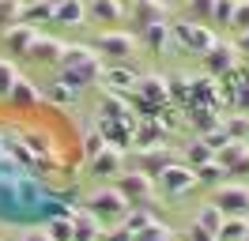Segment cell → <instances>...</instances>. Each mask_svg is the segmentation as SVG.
Masks as SVG:
<instances>
[{
    "instance_id": "6da1fadb",
    "label": "cell",
    "mask_w": 249,
    "mask_h": 241,
    "mask_svg": "<svg viewBox=\"0 0 249 241\" xmlns=\"http://www.w3.org/2000/svg\"><path fill=\"white\" fill-rule=\"evenodd\" d=\"M102 57L94 53L91 45H64L61 53V75L68 79V83H76L79 90L91 87L94 79H102Z\"/></svg>"
},
{
    "instance_id": "7a4b0ae2",
    "label": "cell",
    "mask_w": 249,
    "mask_h": 241,
    "mask_svg": "<svg viewBox=\"0 0 249 241\" xmlns=\"http://www.w3.org/2000/svg\"><path fill=\"white\" fill-rule=\"evenodd\" d=\"M170 38L181 53H196V57H204V53L219 42L215 30H208V23H196V19H178V23H170Z\"/></svg>"
},
{
    "instance_id": "3957f363",
    "label": "cell",
    "mask_w": 249,
    "mask_h": 241,
    "mask_svg": "<svg viewBox=\"0 0 249 241\" xmlns=\"http://www.w3.org/2000/svg\"><path fill=\"white\" fill-rule=\"evenodd\" d=\"M155 189L166 196V200H181V196H189L193 189H196V170H193L189 162H170L155 177Z\"/></svg>"
},
{
    "instance_id": "277c9868",
    "label": "cell",
    "mask_w": 249,
    "mask_h": 241,
    "mask_svg": "<svg viewBox=\"0 0 249 241\" xmlns=\"http://www.w3.org/2000/svg\"><path fill=\"white\" fill-rule=\"evenodd\" d=\"M132 49H136V34L132 30H102L94 38V53L102 60H109V64H124L132 57Z\"/></svg>"
},
{
    "instance_id": "5b68a950",
    "label": "cell",
    "mask_w": 249,
    "mask_h": 241,
    "mask_svg": "<svg viewBox=\"0 0 249 241\" xmlns=\"http://www.w3.org/2000/svg\"><path fill=\"white\" fill-rule=\"evenodd\" d=\"M87 211H91L98 223H121L124 211H128V200L121 196V189H98L87 200Z\"/></svg>"
},
{
    "instance_id": "8992f818",
    "label": "cell",
    "mask_w": 249,
    "mask_h": 241,
    "mask_svg": "<svg viewBox=\"0 0 249 241\" xmlns=\"http://www.w3.org/2000/svg\"><path fill=\"white\" fill-rule=\"evenodd\" d=\"M212 204H215L227 219H249V185H219L215 196H212Z\"/></svg>"
},
{
    "instance_id": "52a82bcc",
    "label": "cell",
    "mask_w": 249,
    "mask_h": 241,
    "mask_svg": "<svg viewBox=\"0 0 249 241\" xmlns=\"http://www.w3.org/2000/svg\"><path fill=\"white\" fill-rule=\"evenodd\" d=\"M117 189L128 200V207H147L151 196H155V181L147 177V173H140V170H128V173H121Z\"/></svg>"
},
{
    "instance_id": "ba28073f",
    "label": "cell",
    "mask_w": 249,
    "mask_h": 241,
    "mask_svg": "<svg viewBox=\"0 0 249 241\" xmlns=\"http://www.w3.org/2000/svg\"><path fill=\"white\" fill-rule=\"evenodd\" d=\"M215 162L227 170V177H249V143L231 139L223 151H215Z\"/></svg>"
},
{
    "instance_id": "9c48e42d",
    "label": "cell",
    "mask_w": 249,
    "mask_h": 241,
    "mask_svg": "<svg viewBox=\"0 0 249 241\" xmlns=\"http://www.w3.org/2000/svg\"><path fill=\"white\" fill-rule=\"evenodd\" d=\"M204 64H208V75L223 79L227 72H234V68H238V45H231V42H215L208 53H204Z\"/></svg>"
},
{
    "instance_id": "30bf717a",
    "label": "cell",
    "mask_w": 249,
    "mask_h": 241,
    "mask_svg": "<svg viewBox=\"0 0 249 241\" xmlns=\"http://www.w3.org/2000/svg\"><path fill=\"white\" fill-rule=\"evenodd\" d=\"M223 102V90H219V79L215 75H196L189 79V105H215Z\"/></svg>"
},
{
    "instance_id": "8fae6325",
    "label": "cell",
    "mask_w": 249,
    "mask_h": 241,
    "mask_svg": "<svg viewBox=\"0 0 249 241\" xmlns=\"http://www.w3.org/2000/svg\"><path fill=\"white\" fill-rule=\"evenodd\" d=\"M102 83H106V90L128 98V94L136 90V83H140V75L132 72L128 64H106V68H102Z\"/></svg>"
},
{
    "instance_id": "7c38bea8",
    "label": "cell",
    "mask_w": 249,
    "mask_h": 241,
    "mask_svg": "<svg viewBox=\"0 0 249 241\" xmlns=\"http://www.w3.org/2000/svg\"><path fill=\"white\" fill-rule=\"evenodd\" d=\"M132 162L140 166V173H147V177L155 181L159 173H162L170 162H178V158H174L166 147H147V151H136V155H132Z\"/></svg>"
},
{
    "instance_id": "4fadbf2b",
    "label": "cell",
    "mask_w": 249,
    "mask_h": 241,
    "mask_svg": "<svg viewBox=\"0 0 249 241\" xmlns=\"http://www.w3.org/2000/svg\"><path fill=\"white\" fill-rule=\"evenodd\" d=\"M151 23H166V4L162 0H132V27L143 30Z\"/></svg>"
},
{
    "instance_id": "5bb4252c",
    "label": "cell",
    "mask_w": 249,
    "mask_h": 241,
    "mask_svg": "<svg viewBox=\"0 0 249 241\" xmlns=\"http://www.w3.org/2000/svg\"><path fill=\"white\" fill-rule=\"evenodd\" d=\"M34 34H38V30L27 27V23H16L12 30H4V49H8V57H27Z\"/></svg>"
},
{
    "instance_id": "9a60e30c",
    "label": "cell",
    "mask_w": 249,
    "mask_h": 241,
    "mask_svg": "<svg viewBox=\"0 0 249 241\" xmlns=\"http://www.w3.org/2000/svg\"><path fill=\"white\" fill-rule=\"evenodd\" d=\"M61 53H64V45L57 42V38H49V34H34L31 53H27V57L38 60V64H61Z\"/></svg>"
},
{
    "instance_id": "2e32d148",
    "label": "cell",
    "mask_w": 249,
    "mask_h": 241,
    "mask_svg": "<svg viewBox=\"0 0 249 241\" xmlns=\"http://www.w3.org/2000/svg\"><path fill=\"white\" fill-rule=\"evenodd\" d=\"M87 19V0H53V23L79 27Z\"/></svg>"
},
{
    "instance_id": "e0dca14e",
    "label": "cell",
    "mask_w": 249,
    "mask_h": 241,
    "mask_svg": "<svg viewBox=\"0 0 249 241\" xmlns=\"http://www.w3.org/2000/svg\"><path fill=\"white\" fill-rule=\"evenodd\" d=\"M91 170H94V177H117V173L124 170L121 151L106 147V151H98V155H91Z\"/></svg>"
},
{
    "instance_id": "ac0fdd59",
    "label": "cell",
    "mask_w": 249,
    "mask_h": 241,
    "mask_svg": "<svg viewBox=\"0 0 249 241\" xmlns=\"http://www.w3.org/2000/svg\"><path fill=\"white\" fill-rule=\"evenodd\" d=\"M140 34V42L151 49V53H166L174 45V38H170V23H151V27H143V30H136Z\"/></svg>"
},
{
    "instance_id": "d6986e66",
    "label": "cell",
    "mask_w": 249,
    "mask_h": 241,
    "mask_svg": "<svg viewBox=\"0 0 249 241\" xmlns=\"http://www.w3.org/2000/svg\"><path fill=\"white\" fill-rule=\"evenodd\" d=\"M72 226H76V241H94V238H102V223L94 219L91 211L72 207Z\"/></svg>"
},
{
    "instance_id": "ffe728a7",
    "label": "cell",
    "mask_w": 249,
    "mask_h": 241,
    "mask_svg": "<svg viewBox=\"0 0 249 241\" xmlns=\"http://www.w3.org/2000/svg\"><path fill=\"white\" fill-rule=\"evenodd\" d=\"M46 98H49L53 105H76L79 87H76V83H68L64 75H57V79H53V83L46 87Z\"/></svg>"
},
{
    "instance_id": "44dd1931",
    "label": "cell",
    "mask_w": 249,
    "mask_h": 241,
    "mask_svg": "<svg viewBox=\"0 0 249 241\" xmlns=\"http://www.w3.org/2000/svg\"><path fill=\"white\" fill-rule=\"evenodd\" d=\"M8 102L23 105V109H34V105L42 102V90L34 87V83H27V79L19 75V79H16V87H12V94H8Z\"/></svg>"
},
{
    "instance_id": "7402d4cb",
    "label": "cell",
    "mask_w": 249,
    "mask_h": 241,
    "mask_svg": "<svg viewBox=\"0 0 249 241\" xmlns=\"http://www.w3.org/2000/svg\"><path fill=\"white\" fill-rule=\"evenodd\" d=\"M46 234H49V241H76L72 215H53V219H46Z\"/></svg>"
},
{
    "instance_id": "603a6c76",
    "label": "cell",
    "mask_w": 249,
    "mask_h": 241,
    "mask_svg": "<svg viewBox=\"0 0 249 241\" xmlns=\"http://www.w3.org/2000/svg\"><path fill=\"white\" fill-rule=\"evenodd\" d=\"M23 23H27V27H34V23H53V0H34V4L23 0Z\"/></svg>"
},
{
    "instance_id": "cb8c5ba5",
    "label": "cell",
    "mask_w": 249,
    "mask_h": 241,
    "mask_svg": "<svg viewBox=\"0 0 249 241\" xmlns=\"http://www.w3.org/2000/svg\"><path fill=\"white\" fill-rule=\"evenodd\" d=\"M193 223H196V226H204L208 234H215V238H219V230H223V223H227V215H223V211H219L215 204H204V207L196 211V219H193Z\"/></svg>"
},
{
    "instance_id": "d4e9b609",
    "label": "cell",
    "mask_w": 249,
    "mask_h": 241,
    "mask_svg": "<svg viewBox=\"0 0 249 241\" xmlns=\"http://www.w3.org/2000/svg\"><path fill=\"white\" fill-rule=\"evenodd\" d=\"M121 12H124V8L117 4V0H87V15L102 19V23H117Z\"/></svg>"
},
{
    "instance_id": "484cf974",
    "label": "cell",
    "mask_w": 249,
    "mask_h": 241,
    "mask_svg": "<svg viewBox=\"0 0 249 241\" xmlns=\"http://www.w3.org/2000/svg\"><path fill=\"white\" fill-rule=\"evenodd\" d=\"M227 181V170L212 158V162H204V166H196V185H208V189H219Z\"/></svg>"
},
{
    "instance_id": "4316f807",
    "label": "cell",
    "mask_w": 249,
    "mask_h": 241,
    "mask_svg": "<svg viewBox=\"0 0 249 241\" xmlns=\"http://www.w3.org/2000/svg\"><path fill=\"white\" fill-rule=\"evenodd\" d=\"M151 223H155V215H151L147 207H128L124 219H121V226L128 230V234H140L143 226H151Z\"/></svg>"
},
{
    "instance_id": "83f0119b",
    "label": "cell",
    "mask_w": 249,
    "mask_h": 241,
    "mask_svg": "<svg viewBox=\"0 0 249 241\" xmlns=\"http://www.w3.org/2000/svg\"><path fill=\"white\" fill-rule=\"evenodd\" d=\"M23 23V0H0V34Z\"/></svg>"
},
{
    "instance_id": "f1b7e54d",
    "label": "cell",
    "mask_w": 249,
    "mask_h": 241,
    "mask_svg": "<svg viewBox=\"0 0 249 241\" xmlns=\"http://www.w3.org/2000/svg\"><path fill=\"white\" fill-rule=\"evenodd\" d=\"M249 238V219H227L219 230V241H246Z\"/></svg>"
},
{
    "instance_id": "f546056e",
    "label": "cell",
    "mask_w": 249,
    "mask_h": 241,
    "mask_svg": "<svg viewBox=\"0 0 249 241\" xmlns=\"http://www.w3.org/2000/svg\"><path fill=\"white\" fill-rule=\"evenodd\" d=\"M212 158H215V151L208 147L204 139H193V143H189V151H185V162L193 166V170H196V166H204V162H212Z\"/></svg>"
},
{
    "instance_id": "4dcf8cb0",
    "label": "cell",
    "mask_w": 249,
    "mask_h": 241,
    "mask_svg": "<svg viewBox=\"0 0 249 241\" xmlns=\"http://www.w3.org/2000/svg\"><path fill=\"white\" fill-rule=\"evenodd\" d=\"M16 79H19V72H16V60L0 57V98H8V94H12Z\"/></svg>"
},
{
    "instance_id": "1f68e13d",
    "label": "cell",
    "mask_w": 249,
    "mask_h": 241,
    "mask_svg": "<svg viewBox=\"0 0 249 241\" xmlns=\"http://www.w3.org/2000/svg\"><path fill=\"white\" fill-rule=\"evenodd\" d=\"M189 8V19H196V23H212V15H215V0H185Z\"/></svg>"
},
{
    "instance_id": "d6a6232c",
    "label": "cell",
    "mask_w": 249,
    "mask_h": 241,
    "mask_svg": "<svg viewBox=\"0 0 249 241\" xmlns=\"http://www.w3.org/2000/svg\"><path fill=\"white\" fill-rule=\"evenodd\" d=\"M223 128L231 132V139H249V113H234L223 120Z\"/></svg>"
},
{
    "instance_id": "836d02e7",
    "label": "cell",
    "mask_w": 249,
    "mask_h": 241,
    "mask_svg": "<svg viewBox=\"0 0 249 241\" xmlns=\"http://www.w3.org/2000/svg\"><path fill=\"white\" fill-rule=\"evenodd\" d=\"M234 8H238V0H215V15H212V23H215V27H223V30H231Z\"/></svg>"
},
{
    "instance_id": "e575fe53",
    "label": "cell",
    "mask_w": 249,
    "mask_h": 241,
    "mask_svg": "<svg viewBox=\"0 0 249 241\" xmlns=\"http://www.w3.org/2000/svg\"><path fill=\"white\" fill-rule=\"evenodd\" d=\"M170 238H174V234L162 223H151V226H143L140 234H132V241H170Z\"/></svg>"
},
{
    "instance_id": "d590c367",
    "label": "cell",
    "mask_w": 249,
    "mask_h": 241,
    "mask_svg": "<svg viewBox=\"0 0 249 241\" xmlns=\"http://www.w3.org/2000/svg\"><path fill=\"white\" fill-rule=\"evenodd\" d=\"M170 105H185L189 109V79H181V75L170 79Z\"/></svg>"
},
{
    "instance_id": "8d00e7d4",
    "label": "cell",
    "mask_w": 249,
    "mask_h": 241,
    "mask_svg": "<svg viewBox=\"0 0 249 241\" xmlns=\"http://www.w3.org/2000/svg\"><path fill=\"white\" fill-rule=\"evenodd\" d=\"M231 30H249V0H238V8H234V19H231Z\"/></svg>"
},
{
    "instance_id": "74e56055",
    "label": "cell",
    "mask_w": 249,
    "mask_h": 241,
    "mask_svg": "<svg viewBox=\"0 0 249 241\" xmlns=\"http://www.w3.org/2000/svg\"><path fill=\"white\" fill-rule=\"evenodd\" d=\"M185 238H189V241H219L215 234H208V230H204V226H196V223H189Z\"/></svg>"
},
{
    "instance_id": "f35d334b",
    "label": "cell",
    "mask_w": 249,
    "mask_h": 241,
    "mask_svg": "<svg viewBox=\"0 0 249 241\" xmlns=\"http://www.w3.org/2000/svg\"><path fill=\"white\" fill-rule=\"evenodd\" d=\"M19 241H49V234H46V226H42V230H27Z\"/></svg>"
},
{
    "instance_id": "ab89813d",
    "label": "cell",
    "mask_w": 249,
    "mask_h": 241,
    "mask_svg": "<svg viewBox=\"0 0 249 241\" xmlns=\"http://www.w3.org/2000/svg\"><path fill=\"white\" fill-rule=\"evenodd\" d=\"M238 53H246V57H249V30L238 34Z\"/></svg>"
},
{
    "instance_id": "60d3db41",
    "label": "cell",
    "mask_w": 249,
    "mask_h": 241,
    "mask_svg": "<svg viewBox=\"0 0 249 241\" xmlns=\"http://www.w3.org/2000/svg\"><path fill=\"white\" fill-rule=\"evenodd\" d=\"M117 4H121V8H132V0H117Z\"/></svg>"
},
{
    "instance_id": "b9f144b4",
    "label": "cell",
    "mask_w": 249,
    "mask_h": 241,
    "mask_svg": "<svg viewBox=\"0 0 249 241\" xmlns=\"http://www.w3.org/2000/svg\"><path fill=\"white\" fill-rule=\"evenodd\" d=\"M246 72H249V60H246Z\"/></svg>"
},
{
    "instance_id": "7bdbcfd3",
    "label": "cell",
    "mask_w": 249,
    "mask_h": 241,
    "mask_svg": "<svg viewBox=\"0 0 249 241\" xmlns=\"http://www.w3.org/2000/svg\"><path fill=\"white\" fill-rule=\"evenodd\" d=\"M0 147H4V139H0Z\"/></svg>"
},
{
    "instance_id": "ee69618b",
    "label": "cell",
    "mask_w": 249,
    "mask_h": 241,
    "mask_svg": "<svg viewBox=\"0 0 249 241\" xmlns=\"http://www.w3.org/2000/svg\"><path fill=\"white\" fill-rule=\"evenodd\" d=\"M246 241H249V238H246Z\"/></svg>"
}]
</instances>
